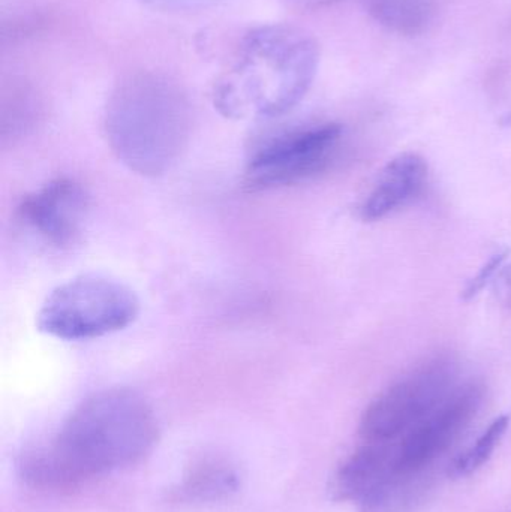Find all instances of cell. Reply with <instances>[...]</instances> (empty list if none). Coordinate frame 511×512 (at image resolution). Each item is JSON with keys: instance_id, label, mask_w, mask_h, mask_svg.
<instances>
[{"instance_id": "6da1fadb", "label": "cell", "mask_w": 511, "mask_h": 512, "mask_svg": "<svg viewBox=\"0 0 511 512\" xmlns=\"http://www.w3.org/2000/svg\"><path fill=\"white\" fill-rule=\"evenodd\" d=\"M158 436L155 411L140 393L107 388L83 400L48 447L24 456L21 475L33 486H71L135 465Z\"/></svg>"}, {"instance_id": "7a4b0ae2", "label": "cell", "mask_w": 511, "mask_h": 512, "mask_svg": "<svg viewBox=\"0 0 511 512\" xmlns=\"http://www.w3.org/2000/svg\"><path fill=\"white\" fill-rule=\"evenodd\" d=\"M320 66L314 36L291 24L249 30L213 86L216 110L233 120L275 119L311 89Z\"/></svg>"}, {"instance_id": "3957f363", "label": "cell", "mask_w": 511, "mask_h": 512, "mask_svg": "<svg viewBox=\"0 0 511 512\" xmlns=\"http://www.w3.org/2000/svg\"><path fill=\"white\" fill-rule=\"evenodd\" d=\"M191 105L179 84L152 72L129 75L105 108V135L116 158L134 173L158 177L188 146Z\"/></svg>"}, {"instance_id": "277c9868", "label": "cell", "mask_w": 511, "mask_h": 512, "mask_svg": "<svg viewBox=\"0 0 511 512\" xmlns=\"http://www.w3.org/2000/svg\"><path fill=\"white\" fill-rule=\"evenodd\" d=\"M140 315L129 286L104 276H80L57 286L42 303L38 328L60 340H90L125 330Z\"/></svg>"}, {"instance_id": "5b68a950", "label": "cell", "mask_w": 511, "mask_h": 512, "mask_svg": "<svg viewBox=\"0 0 511 512\" xmlns=\"http://www.w3.org/2000/svg\"><path fill=\"white\" fill-rule=\"evenodd\" d=\"M458 363L438 355L378 394L360 420L366 442H398L458 387Z\"/></svg>"}, {"instance_id": "8992f818", "label": "cell", "mask_w": 511, "mask_h": 512, "mask_svg": "<svg viewBox=\"0 0 511 512\" xmlns=\"http://www.w3.org/2000/svg\"><path fill=\"white\" fill-rule=\"evenodd\" d=\"M342 137L344 128L339 123H321L275 135L249 159L245 185L251 191H266L312 179L332 167Z\"/></svg>"}, {"instance_id": "52a82bcc", "label": "cell", "mask_w": 511, "mask_h": 512, "mask_svg": "<svg viewBox=\"0 0 511 512\" xmlns=\"http://www.w3.org/2000/svg\"><path fill=\"white\" fill-rule=\"evenodd\" d=\"M485 388L479 382L459 384L431 414L396 442L399 468H435L479 414Z\"/></svg>"}, {"instance_id": "ba28073f", "label": "cell", "mask_w": 511, "mask_h": 512, "mask_svg": "<svg viewBox=\"0 0 511 512\" xmlns=\"http://www.w3.org/2000/svg\"><path fill=\"white\" fill-rule=\"evenodd\" d=\"M89 207L86 189L62 177L27 195L18 206L17 216L39 242L63 251L81 239Z\"/></svg>"}, {"instance_id": "9c48e42d", "label": "cell", "mask_w": 511, "mask_h": 512, "mask_svg": "<svg viewBox=\"0 0 511 512\" xmlns=\"http://www.w3.org/2000/svg\"><path fill=\"white\" fill-rule=\"evenodd\" d=\"M428 185V164L413 152L395 156L378 176L360 209L363 221L375 222L413 203Z\"/></svg>"}, {"instance_id": "30bf717a", "label": "cell", "mask_w": 511, "mask_h": 512, "mask_svg": "<svg viewBox=\"0 0 511 512\" xmlns=\"http://www.w3.org/2000/svg\"><path fill=\"white\" fill-rule=\"evenodd\" d=\"M396 466V442H368L333 475L332 498L359 505Z\"/></svg>"}, {"instance_id": "8fae6325", "label": "cell", "mask_w": 511, "mask_h": 512, "mask_svg": "<svg viewBox=\"0 0 511 512\" xmlns=\"http://www.w3.org/2000/svg\"><path fill=\"white\" fill-rule=\"evenodd\" d=\"M437 486L435 468L395 469L360 502V512H417Z\"/></svg>"}, {"instance_id": "7c38bea8", "label": "cell", "mask_w": 511, "mask_h": 512, "mask_svg": "<svg viewBox=\"0 0 511 512\" xmlns=\"http://www.w3.org/2000/svg\"><path fill=\"white\" fill-rule=\"evenodd\" d=\"M365 5L375 21L399 35H420L435 15L434 0H365Z\"/></svg>"}, {"instance_id": "4fadbf2b", "label": "cell", "mask_w": 511, "mask_h": 512, "mask_svg": "<svg viewBox=\"0 0 511 512\" xmlns=\"http://www.w3.org/2000/svg\"><path fill=\"white\" fill-rule=\"evenodd\" d=\"M509 426V415H501V417L495 418L471 447L462 451L449 463L446 474L450 478H465L482 469L494 456L495 450L503 441Z\"/></svg>"}, {"instance_id": "5bb4252c", "label": "cell", "mask_w": 511, "mask_h": 512, "mask_svg": "<svg viewBox=\"0 0 511 512\" xmlns=\"http://www.w3.org/2000/svg\"><path fill=\"white\" fill-rule=\"evenodd\" d=\"M239 487L236 472L224 465H206L186 478L179 492L188 501H216L227 498Z\"/></svg>"}, {"instance_id": "9a60e30c", "label": "cell", "mask_w": 511, "mask_h": 512, "mask_svg": "<svg viewBox=\"0 0 511 512\" xmlns=\"http://www.w3.org/2000/svg\"><path fill=\"white\" fill-rule=\"evenodd\" d=\"M506 258L507 252H500V254L492 256V258L480 268L479 273L468 282L467 288H465L464 294H462L464 300H471V298L479 295L480 291H483V288L488 285L489 280L495 279L498 271L503 267V262L506 261Z\"/></svg>"}, {"instance_id": "2e32d148", "label": "cell", "mask_w": 511, "mask_h": 512, "mask_svg": "<svg viewBox=\"0 0 511 512\" xmlns=\"http://www.w3.org/2000/svg\"><path fill=\"white\" fill-rule=\"evenodd\" d=\"M494 294L507 309H511V264L500 268L494 279Z\"/></svg>"}, {"instance_id": "e0dca14e", "label": "cell", "mask_w": 511, "mask_h": 512, "mask_svg": "<svg viewBox=\"0 0 511 512\" xmlns=\"http://www.w3.org/2000/svg\"><path fill=\"white\" fill-rule=\"evenodd\" d=\"M293 2L302 3L308 6L329 5V3L338 2V0H293Z\"/></svg>"}]
</instances>
